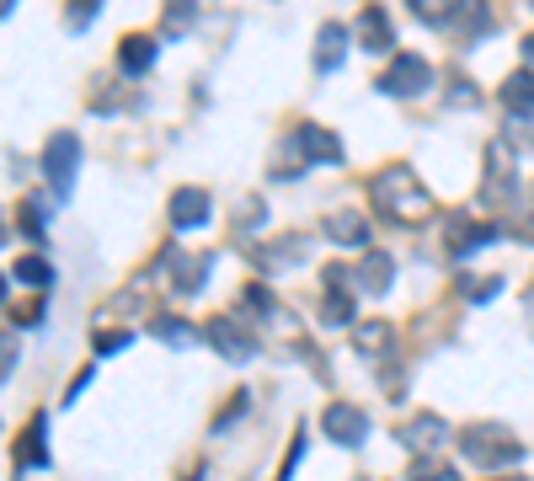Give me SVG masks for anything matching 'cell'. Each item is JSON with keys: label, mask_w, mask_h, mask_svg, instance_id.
Returning a JSON list of instances; mask_svg holds the SVG:
<instances>
[{"label": "cell", "mask_w": 534, "mask_h": 481, "mask_svg": "<svg viewBox=\"0 0 534 481\" xmlns=\"http://www.w3.org/2000/svg\"><path fill=\"white\" fill-rule=\"evenodd\" d=\"M321 236L337 241V246H369V220L364 209H332L321 220Z\"/></svg>", "instance_id": "obj_10"}, {"label": "cell", "mask_w": 534, "mask_h": 481, "mask_svg": "<svg viewBox=\"0 0 534 481\" xmlns=\"http://www.w3.org/2000/svg\"><path fill=\"white\" fill-rule=\"evenodd\" d=\"M118 348H129V332H102L97 337V353H118Z\"/></svg>", "instance_id": "obj_34"}, {"label": "cell", "mask_w": 534, "mask_h": 481, "mask_svg": "<svg viewBox=\"0 0 534 481\" xmlns=\"http://www.w3.org/2000/svg\"><path fill=\"white\" fill-rule=\"evenodd\" d=\"M502 230L497 225H476L470 214L460 209V214H449V230H444V252L449 257H470V252H481L486 241H497Z\"/></svg>", "instance_id": "obj_6"}, {"label": "cell", "mask_w": 534, "mask_h": 481, "mask_svg": "<svg viewBox=\"0 0 534 481\" xmlns=\"http://www.w3.org/2000/svg\"><path fill=\"white\" fill-rule=\"evenodd\" d=\"M406 6H412V17H422V22H449L460 0H406Z\"/></svg>", "instance_id": "obj_28"}, {"label": "cell", "mask_w": 534, "mask_h": 481, "mask_svg": "<svg viewBox=\"0 0 534 481\" xmlns=\"http://www.w3.org/2000/svg\"><path fill=\"white\" fill-rule=\"evenodd\" d=\"M300 150H305L310 166H316V161L342 166V139L332 129H321V123H300Z\"/></svg>", "instance_id": "obj_14"}, {"label": "cell", "mask_w": 534, "mask_h": 481, "mask_svg": "<svg viewBox=\"0 0 534 481\" xmlns=\"http://www.w3.org/2000/svg\"><path fill=\"white\" fill-rule=\"evenodd\" d=\"M241 412H246V396H235V401H230V407H225V412H219V423H214V428H230V423H235V417H241Z\"/></svg>", "instance_id": "obj_35"}, {"label": "cell", "mask_w": 534, "mask_h": 481, "mask_svg": "<svg viewBox=\"0 0 534 481\" xmlns=\"http://www.w3.org/2000/svg\"><path fill=\"white\" fill-rule=\"evenodd\" d=\"M396 439L406 449H417V455H433V449L449 444V423H444V417H433V412H417V417H406V423L396 428Z\"/></svg>", "instance_id": "obj_9"}, {"label": "cell", "mask_w": 534, "mask_h": 481, "mask_svg": "<svg viewBox=\"0 0 534 481\" xmlns=\"http://www.w3.org/2000/svg\"><path fill=\"white\" fill-rule=\"evenodd\" d=\"M342 54H348V27L326 22L321 33H316V70H321V75L342 70Z\"/></svg>", "instance_id": "obj_17"}, {"label": "cell", "mask_w": 534, "mask_h": 481, "mask_svg": "<svg viewBox=\"0 0 534 481\" xmlns=\"http://www.w3.org/2000/svg\"><path fill=\"white\" fill-rule=\"evenodd\" d=\"M353 33H358V43H364V54H385L390 38H396V33H390V17H385L380 6H364V11H358V27H353Z\"/></svg>", "instance_id": "obj_15"}, {"label": "cell", "mask_w": 534, "mask_h": 481, "mask_svg": "<svg viewBox=\"0 0 534 481\" xmlns=\"http://www.w3.org/2000/svg\"><path fill=\"white\" fill-rule=\"evenodd\" d=\"M198 17V0H166V17H161V38H182Z\"/></svg>", "instance_id": "obj_22"}, {"label": "cell", "mask_w": 534, "mask_h": 481, "mask_svg": "<svg viewBox=\"0 0 534 481\" xmlns=\"http://www.w3.org/2000/svg\"><path fill=\"white\" fill-rule=\"evenodd\" d=\"M17 460H27V465H49V417H33L27 423V439H17Z\"/></svg>", "instance_id": "obj_21"}, {"label": "cell", "mask_w": 534, "mask_h": 481, "mask_svg": "<svg viewBox=\"0 0 534 481\" xmlns=\"http://www.w3.org/2000/svg\"><path fill=\"white\" fill-rule=\"evenodd\" d=\"M203 337L214 343L219 359H230V364H246V359H257V337H251L235 316H214L209 327H203Z\"/></svg>", "instance_id": "obj_4"}, {"label": "cell", "mask_w": 534, "mask_h": 481, "mask_svg": "<svg viewBox=\"0 0 534 481\" xmlns=\"http://www.w3.org/2000/svg\"><path fill=\"white\" fill-rule=\"evenodd\" d=\"M428 81H433L428 59H422V54H401L396 65L380 75V91H385V97H422Z\"/></svg>", "instance_id": "obj_5"}, {"label": "cell", "mask_w": 534, "mask_h": 481, "mask_svg": "<svg viewBox=\"0 0 534 481\" xmlns=\"http://www.w3.org/2000/svg\"><path fill=\"white\" fill-rule=\"evenodd\" d=\"M497 289H502V278H497V273H492V278H460V294H470L476 305L497 300Z\"/></svg>", "instance_id": "obj_29"}, {"label": "cell", "mask_w": 534, "mask_h": 481, "mask_svg": "<svg viewBox=\"0 0 534 481\" xmlns=\"http://www.w3.org/2000/svg\"><path fill=\"white\" fill-rule=\"evenodd\" d=\"M17 375V337H6V380Z\"/></svg>", "instance_id": "obj_36"}, {"label": "cell", "mask_w": 534, "mask_h": 481, "mask_svg": "<svg viewBox=\"0 0 534 481\" xmlns=\"http://www.w3.org/2000/svg\"><path fill=\"white\" fill-rule=\"evenodd\" d=\"M97 6H102V0H70V27H75V33L91 22V11H97Z\"/></svg>", "instance_id": "obj_33"}, {"label": "cell", "mask_w": 534, "mask_h": 481, "mask_svg": "<svg viewBox=\"0 0 534 481\" xmlns=\"http://www.w3.org/2000/svg\"><path fill=\"white\" fill-rule=\"evenodd\" d=\"M358 289L364 294H385L390 278H396V262H390V252H364V262H358Z\"/></svg>", "instance_id": "obj_19"}, {"label": "cell", "mask_w": 534, "mask_h": 481, "mask_svg": "<svg viewBox=\"0 0 534 481\" xmlns=\"http://www.w3.org/2000/svg\"><path fill=\"white\" fill-rule=\"evenodd\" d=\"M118 65H123V75H145L155 65V43L145 33H129L118 43Z\"/></svg>", "instance_id": "obj_20"}, {"label": "cell", "mask_w": 534, "mask_h": 481, "mask_svg": "<svg viewBox=\"0 0 534 481\" xmlns=\"http://www.w3.org/2000/svg\"><path fill=\"white\" fill-rule=\"evenodd\" d=\"M246 257L257 262V268H267V273H273V268H294V262L305 257V236H284V241H273V246H251Z\"/></svg>", "instance_id": "obj_16"}, {"label": "cell", "mask_w": 534, "mask_h": 481, "mask_svg": "<svg viewBox=\"0 0 534 481\" xmlns=\"http://www.w3.org/2000/svg\"><path fill=\"white\" fill-rule=\"evenodd\" d=\"M17 220H22V230H27V236H43V225H49V209H43V204H33V198H27Z\"/></svg>", "instance_id": "obj_31"}, {"label": "cell", "mask_w": 534, "mask_h": 481, "mask_svg": "<svg viewBox=\"0 0 534 481\" xmlns=\"http://www.w3.org/2000/svg\"><path fill=\"white\" fill-rule=\"evenodd\" d=\"M486 22H492V0H460L444 27H449L454 43H476V38L486 33Z\"/></svg>", "instance_id": "obj_11"}, {"label": "cell", "mask_w": 534, "mask_h": 481, "mask_svg": "<svg viewBox=\"0 0 534 481\" xmlns=\"http://www.w3.org/2000/svg\"><path fill=\"white\" fill-rule=\"evenodd\" d=\"M444 97H449L454 107H476V102H481V91L470 86V75H449V91H444Z\"/></svg>", "instance_id": "obj_30"}, {"label": "cell", "mask_w": 534, "mask_h": 481, "mask_svg": "<svg viewBox=\"0 0 534 481\" xmlns=\"http://www.w3.org/2000/svg\"><path fill=\"white\" fill-rule=\"evenodd\" d=\"M460 449H465L470 465H513L518 455H524V444H518L502 423H470L460 433Z\"/></svg>", "instance_id": "obj_2"}, {"label": "cell", "mask_w": 534, "mask_h": 481, "mask_svg": "<svg viewBox=\"0 0 534 481\" xmlns=\"http://www.w3.org/2000/svg\"><path fill=\"white\" fill-rule=\"evenodd\" d=\"M321 433L353 449V444H364V439H369V417L358 412V407H348V401H332V407L321 412Z\"/></svg>", "instance_id": "obj_8"}, {"label": "cell", "mask_w": 534, "mask_h": 481, "mask_svg": "<svg viewBox=\"0 0 534 481\" xmlns=\"http://www.w3.org/2000/svg\"><path fill=\"white\" fill-rule=\"evenodd\" d=\"M502 481H524V476H502Z\"/></svg>", "instance_id": "obj_38"}, {"label": "cell", "mask_w": 534, "mask_h": 481, "mask_svg": "<svg viewBox=\"0 0 534 481\" xmlns=\"http://www.w3.org/2000/svg\"><path fill=\"white\" fill-rule=\"evenodd\" d=\"M11 278H17V284H33V289H43V284L54 278V268H49L43 257H22L17 268H11Z\"/></svg>", "instance_id": "obj_27"}, {"label": "cell", "mask_w": 534, "mask_h": 481, "mask_svg": "<svg viewBox=\"0 0 534 481\" xmlns=\"http://www.w3.org/2000/svg\"><path fill=\"white\" fill-rule=\"evenodd\" d=\"M150 332H155V337H166L171 348H187V343H198L193 321H182V316H155V321H150Z\"/></svg>", "instance_id": "obj_23"}, {"label": "cell", "mask_w": 534, "mask_h": 481, "mask_svg": "<svg viewBox=\"0 0 534 481\" xmlns=\"http://www.w3.org/2000/svg\"><path fill=\"white\" fill-rule=\"evenodd\" d=\"M369 198H374V209H385L396 225H422L433 214V193L417 182L412 166H385V172H374Z\"/></svg>", "instance_id": "obj_1"}, {"label": "cell", "mask_w": 534, "mask_h": 481, "mask_svg": "<svg viewBox=\"0 0 534 481\" xmlns=\"http://www.w3.org/2000/svg\"><path fill=\"white\" fill-rule=\"evenodd\" d=\"M161 268H177V289L182 294H198L203 278H209V252H177V246H166L161 252Z\"/></svg>", "instance_id": "obj_12"}, {"label": "cell", "mask_w": 534, "mask_h": 481, "mask_svg": "<svg viewBox=\"0 0 534 481\" xmlns=\"http://www.w3.org/2000/svg\"><path fill=\"white\" fill-rule=\"evenodd\" d=\"M171 225H177V230L209 225V193H203V188H177V193H171Z\"/></svg>", "instance_id": "obj_13"}, {"label": "cell", "mask_w": 534, "mask_h": 481, "mask_svg": "<svg viewBox=\"0 0 534 481\" xmlns=\"http://www.w3.org/2000/svg\"><path fill=\"white\" fill-rule=\"evenodd\" d=\"M497 102L508 107V113H518V118L534 113V70H513L508 81L497 86Z\"/></svg>", "instance_id": "obj_18"}, {"label": "cell", "mask_w": 534, "mask_h": 481, "mask_svg": "<svg viewBox=\"0 0 534 481\" xmlns=\"http://www.w3.org/2000/svg\"><path fill=\"white\" fill-rule=\"evenodd\" d=\"M358 353H364V359H380V353H390V327L385 321H369V327H358Z\"/></svg>", "instance_id": "obj_24"}, {"label": "cell", "mask_w": 534, "mask_h": 481, "mask_svg": "<svg viewBox=\"0 0 534 481\" xmlns=\"http://www.w3.org/2000/svg\"><path fill=\"white\" fill-rule=\"evenodd\" d=\"M353 321V294H342V289H332L321 300V327H348Z\"/></svg>", "instance_id": "obj_25"}, {"label": "cell", "mask_w": 534, "mask_h": 481, "mask_svg": "<svg viewBox=\"0 0 534 481\" xmlns=\"http://www.w3.org/2000/svg\"><path fill=\"white\" fill-rule=\"evenodd\" d=\"M262 220H267L262 198H241V204H235V214H230V230H235V236H246V230H257Z\"/></svg>", "instance_id": "obj_26"}, {"label": "cell", "mask_w": 534, "mask_h": 481, "mask_svg": "<svg viewBox=\"0 0 534 481\" xmlns=\"http://www.w3.org/2000/svg\"><path fill=\"white\" fill-rule=\"evenodd\" d=\"M412 481H460V471H454V465H433V460H422V465H412Z\"/></svg>", "instance_id": "obj_32"}, {"label": "cell", "mask_w": 534, "mask_h": 481, "mask_svg": "<svg viewBox=\"0 0 534 481\" xmlns=\"http://www.w3.org/2000/svg\"><path fill=\"white\" fill-rule=\"evenodd\" d=\"M524 59H529V65H534V33L524 38Z\"/></svg>", "instance_id": "obj_37"}, {"label": "cell", "mask_w": 534, "mask_h": 481, "mask_svg": "<svg viewBox=\"0 0 534 481\" xmlns=\"http://www.w3.org/2000/svg\"><path fill=\"white\" fill-rule=\"evenodd\" d=\"M75 161H81V139L70 129L49 134V145H43V177L54 182L59 198H70V188H75Z\"/></svg>", "instance_id": "obj_3"}, {"label": "cell", "mask_w": 534, "mask_h": 481, "mask_svg": "<svg viewBox=\"0 0 534 481\" xmlns=\"http://www.w3.org/2000/svg\"><path fill=\"white\" fill-rule=\"evenodd\" d=\"M513 188H518L513 145H508V139H492V145H486V198L502 204V198H513Z\"/></svg>", "instance_id": "obj_7"}]
</instances>
